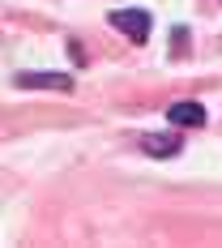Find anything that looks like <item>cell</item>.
<instances>
[{
    "label": "cell",
    "mask_w": 222,
    "mask_h": 248,
    "mask_svg": "<svg viewBox=\"0 0 222 248\" xmlns=\"http://www.w3.org/2000/svg\"><path fill=\"white\" fill-rule=\"evenodd\" d=\"M22 90H73V77L69 73H17Z\"/></svg>",
    "instance_id": "7a4b0ae2"
},
{
    "label": "cell",
    "mask_w": 222,
    "mask_h": 248,
    "mask_svg": "<svg viewBox=\"0 0 222 248\" xmlns=\"http://www.w3.org/2000/svg\"><path fill=\"white\" fill-rule=\"evenodd\" d=\"M167 120L179 124V128H197V124H205V107L201 103H171Z\"/></svg>",
    "instance_id": "277c9868"
},
{
    "label": "cell",
    "mask_w": 222,
    "mask_h": 248,
    "mask_svg": "<svg viewBox=\"0 0 222 248\" xmlns=\"http://www.w3.org/2000/svg\"><path fill=\"white\" fill-rule=\"evenodd\" d=\"M111 26H116L120 34H128L133 43H146L149 39V13L146 9H116V13H111Z\"/></svg>",
    "instance_id": "6da1fadb"
},
{
    "label": "cell",
    "mask_w": 222,
    "mask_h": 248,
    "mask_svg": "<svg viewBox=\"0 0 222 248\" xmlns=\"http://www.w3.org/2000/svg\"><path fill=\"white\" fill-rule=\"evenodd\" d=\"M141 150L154 154V158H171V154L184 150V137H179V133H146V137H141Z\"/></svg>",
    "instance_id": "3957f363"
}]
</instances>
